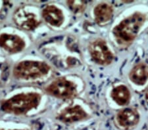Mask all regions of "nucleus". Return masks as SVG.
<instances>
[{
	"label": "nucleus",
	"instance_id": "nucleus-9",
	"mask_svg": "<svg viewBox=\"0 0 148 130\" xmlns=\"http://www.w3.org/2000/svg\"><path fill=\"white\" fill-rule=\"evenodd\" d=\"M116 118L119 126L125 129H129L139 123L140 115L137 110L128 108L119 112Z\"/></svg>",
	"mask_w": 148,
	"mask_h": 130
},
{
	"label": "nucleus",
	"instance_id": "nucleus-11",
	"mask_svg": "<svg viewBox=\"0 0 148 130\" xmlns=\"http://www.w3.org/2000/svg\"><path fill=\"white\" fill-rule=\"evenodd\" d=\"M113 15V8L110 4L101 3L94 8L95 20L99 25H103L111 19Z\"/></svg>",
	"mask_w": 148,
	"mask_h": 130
},
{
	"label": "nucleus",
	"instance_id": "nucleus-15",
	"mask_svg": "<svg viewBox=\"0 0 148 130\" xmlns=\"http://www.w3.org/2000/svg\"><path fill=\"white\" fill-rule=\"evenodd\" d=\"M145 97H146V99L148 100V87L146 91H145Z\"/></svg>",
	"mask_w": 148,
	"mask_h": 130
},
{
	"label": "nucleus",
	"instance_id": "nucleus-16",
	"mask_svg": "<svg viewBox=\"0 0 148 130\" xmlns=\"http://www.w3.org/2000/svg\"><path fill=\"white\" fill-rule=\"evenodd\" d=\"M1 130H3V129H1ZM13 130H22V129H13Z\"/></svg>",
	"mask_w": 148,
	"mask_h": 130
},
{
	"label": "nucleus",
	"instance_id": "nucleus-4",
	"mask_svg": "<svg viewBox=\"0 0 148 130\" xmlns=\"http://www.w3.org/2000/svg\"><path fill=\"white\" fill-rule=\"evenodd\" d=\"M45 91L51 96L64 100L73 99L77 94L76 85L65 78L56 79L46 87Z\"/></svg>",
	"mask_w": 148,
	"mask_h": 130
},
{
	"label": "nucleus",
	"instance_id": "nucleus-12",
	"mask_svg": "<svg viewBox=\"0 0 148 130\" xmlns=\"http://www.w3.org/2000/svg\"><path fill=\"white\" fill-rule=\"evenodd\" d=\"M129 78L135 84L142 86L148 79V68L144 63L137 64L130 71Z\"/></svg>",
	"mask_w": 148,
	"mask_h": 130
},
{
	"label": "nucleus",
	"instance_id": "nucleus-10",
	"mask_svg": "<svg viewBox=\"0 0 148 130\" xmlns=\"http://www.w3.org/2000/svg\"><path fill=\"white\" fill-rule=\"evenodd\" d=\"M42 16L47 23L56 27H60L65 20L63 11L55 5H47L43 9Z\"/></svg>",
	"mask_w": 148,
	"mask_h": 130
},
{
	"label": "nucleus",
	"instance_id": "nucleus-7",
	"mask_svg": "<svg viewBox=\"0 0 148 130\" xmlns=\"http://www.w3.org/2000/svg\"><path fill=\"white\" fill-rule=\"evenodd\" d=\"M88 118L87 112L79 105L69 106L59 113L57 119L65 124L82 121Z\"/></svg>",
	"mask_w": 148,
	"mask_h": 130
},
{
	"label": "nucleus",
	"instance_id": "nucleus-14",
	"mask_svg": "<svg viewBox=\"0 0 148 130\" xmlns=\"http://www.w3.org/2000/svg\"><path fill=\"white\" fill-rule=\"evenodd\" d=\"M66 4L74 13H82L86 7V2L84 1H68Z\"/></svg>",
	"mask_w": 148,
	"mask_h": 130
},
{
	"label": "nucleus",
	"instance_id": "nucleus-8",
	"mask_svg": "<svg viewBox=\"0 0 148 130\" xmlns=\"http://www.w3.org/2000/svg\"><path fill=\"white\" fill-rule=\"evenodd\" d=\"M26 46L25 42L17 35L2 34L0 35V47L9 53L22 51Z\"/></svg>",
	"mask_w": 148,
	"mask_h": 130
},
{
	"label": "nucleus",
	"instance_id": "nucleus-5",
	"mask_svg": "<svg viewBox=\"0 0 148 130\" xmlns=\"http://www.w3.org/2000/svg\"><path fill=\"white\" fill-rule=\"evenodd\" d=\"M88 50L92 60L100 65H109L114 59V55L109 50L106 41L102 39H95L90 42Z\"/></svg>",
	"mask_w": 148,
	"mask_h": 130
},
{
	"label": "nucleus",
	"instance_id": "nucleus-2",
	"mask_svg": "<svg viewBox=\"0 0 148 130\" xmlns=\"http://www.w3.org/2000/svg\"><path fill=\"white\" fill-rule=\"evenodd\" d=\"M41 99V95L35 92L19 93L2 102L1 109L9 114L23 115L36 108Z\"/></svg>",
	"mask_w": 148,
	"mask_h": 130
},
{
	"label": "nucleus",
	"instance_id": "nucleus-13",
	"mask_svg": "<svg viewBox=\"0 0 148 130\" xmlns=\"http://www.w3.org/2000/svg\"><path fill=\"white\" fill-rule=\"evenodd\" d=\"M111 97L119 105L124 106L128 104L130 99V93L127 87L121 85L114 87L111 93Z\"/></svg>",
	"mask_w": 148,
	"mask_h": 130
},
{
	"label": "nucleus",
	"instance_id": "nucleus-1",
	"mask_svg": "<svg viewBox=\"0 0 148 130\" xmlns=\"http://www.w3.org/2000/svg\"><path fill=\"white\" fill-rule=\"evenodd\" d=\"M146 20V15L136 12L128 16L114 28L113 33L118 43L121 45L131 44L136 37L141 27Z\"/></svg>",
	"mask_w": 148,
	"mask_h": 130
},
{
	"label": "nucleus",
	"instance_id": "nucleus-6",
	"mask_svg": "<svg viewBox=\"0 0 148 130\" xmlns=\"http://www.w3.org/2000/svg\"><path fill=\"white\" fill-rule=\"evenodd\" d=\"M13 20L18 27L25 30H34L41 23L34 13L28 11L24 8H19L15 12Z\"/></svg>",
	"mask_w": 148,
	"mask_h": 130
},
{
	"label": "nucleus",
	"instance_id": "nucleus-3",
	"mask_svg": "<svg viewBox=\"0 0 148 130\" xmlns=\"http://www.w3.org/2000/svg\"><path fill=\"white\" fill-rule=\"evenodd\" d=\"M51 67L42 61H24L16 64L13 68V76L18 80H35L48 74Z\"/></svg>",
	"mask_w": 148,
	"mask_h": 130
}]
</instances>
